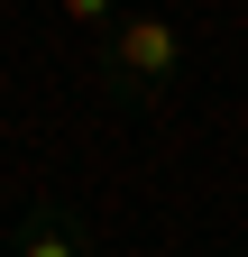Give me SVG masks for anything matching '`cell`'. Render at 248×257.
<instances>
[{"instance_id":"3957f363","label":"cell","mask_w":248,"mask_h":257,"mask_svg":"<svg viewBox=\"0 0 248 257\" xmlns=\"http://www.w3.org/2000/svg\"><path fill=\"white\" fill-rule=\"evenodd\" d=\"M65 10V28H83V37H101V28L119 19V0H55Z\"/></svg>"},{"instance_id":"6da1fadb","label":"cell","mask_w":248,"mask_h":257,"mask_svg":"<svg viewBox=\"0 0 248 257\" xmlns=\"http://www.w3.org/2000/svg\"><path fill=\"white\" fill-rule=\"evenodd\" d=\"M92 74H101L110 101H166L175 74H184V28L166 10H129V19H110L101 28V46H92Z\"/></svg>"},{"instance_id":"7a4b0ae2","label":"cell","mask_w":248,"mask_h":257,"mask_svg":"<svg viewBox=\"0 0 248 257\" xmlns=\"http://www.w3.org/2000/svg\"><path fill=\"white\" fill-rule=\"evenodd\" d=\"M0 248H10V257H83L92 230H83L65 202H37L28 220H10V230H0Z\"/></svg>"}]
</instances>
